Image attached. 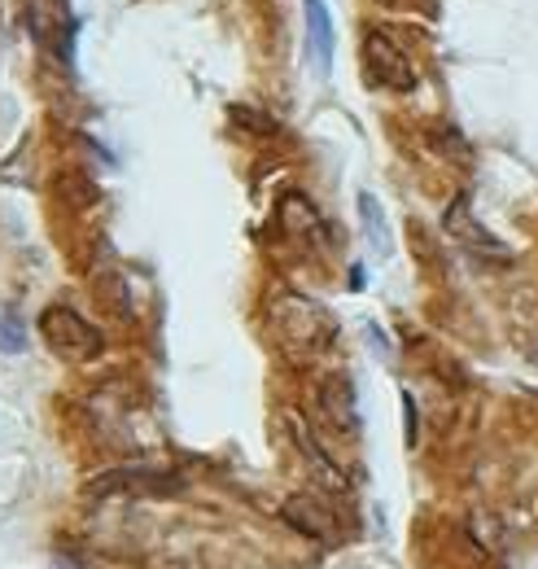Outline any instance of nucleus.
I'll use <instances>...</instances> for the list:
<instances>
[{"instance_id":"obj_1","label":"nucleus","mask_w":538,"mask_h":569,"mask_svg":"<svg viewBox=\"0 0 538 569\" xmlns=\"http://www.w3.org/2000/svg\"><path fill=\"white\" fill-rule=\"evenodd\" d=\"M40 333H44V342L53 347V356L70 359V363L97 359L101 351H106L101 329H97V325H88L74 307H62V302L44 307V316H40Z\"/></svg>"},{"instance_id":"obj_2","label":"nucleus","mask_w":538,"mask_h":569,"mask_svg":"<svg viewBox=\"0 0 538 569\" xmlns=\"http://www.w3.org/2000/svg\"><path fill=\"white\" fill-rule=\"evenodd\" d=\"M363 67H368V79H372V83H381V88H390V92H411V88L420 83L411 58L399 49V40H395L390 31H368V36H363Z\"/></svg>"},{"instance_id":"obj_3","label":"nucleus","mask_w":538,"mask_h":569,"mask_svg":"<svg viewBox=\"0 0 538 569\" xmlns=\"http://www.w3.org/2000/svg\"><path fill=\"white\" fill-rule=\"evenodd\" d=\"M442 228H447V237H456V241H460L469 254H477V259H495V263H508V259H512V250H508L495 232H486L469 214V193H460V198L451 202V211L442 214Z\"/></svg>"},{"instance_id":"obj_4","label":"nucleus","mask_w":538,"mask_h":569,"mask_svg":"<svg viewBox=\"0 0 538 569\" xmlns=\"http://www.w3.org/2000/svg\"><path fill=\"white\" fill-rule=\"evenodd\" d=\"M280 517H285L298 535H307V539H316V543H337V517L316 496H289L285 508H280Z\"/></svg>"},{"instance_id":"obj_5","label":"nucleus","mask_w":538,"mask_h":569,"mask_svg":"<svg viewBox=\"0 0 538 569\" xmlns=\"http://www.w3.org/2000/svg\"><path fill=\"white\" fill-rule=\"evenodd\" d=\"M302 13H307V40H311V58L320 71L333 67V18H329V4L325 0H302Z\"/></svg>"},{"instance_id":"obj_6","label":"nucleus","mask_w":538,"mask_h":569,"mask_svg":"<svg viewBox=\"0 0 538 569\" xmlns=\"http://www.w3.org/2000/svg\"><path fill=\"white\" fill-rule=\"evenodd\" d=\"M289 429H293V442L302 447V456H307V460L316 465V473H320L325 482H333V487H341V469H337L333 460H329V456L320 451V442H316V433H311V429L302 426V417H298V412H289Z\"/></svg>"},{"instance_id":"obj_7","label":"nucleus","mask_w":538,"mask_h":569,"mask_svg":"<svg viewBox=\"0 0 538 569\" xmlns=\"http://www.w3.org/2000/svg\"><path fill=\"white\" fill-rule=\"evenodd\" d=\"M359 214H363V228H368V241L381 246V254L390 250V232H386V211L372 193H359Z\"/></svg>"},{"instance_id":"obj_8","label":"nucleus","mask_w":538,"mask_h":569,"mask_svg":"<svg viewBox=\"0 0 538 569\" xmlns=\"http://www.w3.org/2000/svg\"><path fill=\"white\" fill-rule=\"evenodd\" d=\"M22 347H27V329H22V320H18L13 311H0V351L18 356Z\"/></svg>"},{"instance_id":"obj_9","label":"nucleus","mask_w":538,"mask_h":569,"mask_svg":"<svg viewBox=\"0 0 538 569\" xmlns=\"http://www.w3.org/2000/svg\"><path fill=\"white\" fill-rule=\"evenodd\" d=\"M404 408H407V442H416V403H411V395H404Z\"/></svg>"}]
</instances>
